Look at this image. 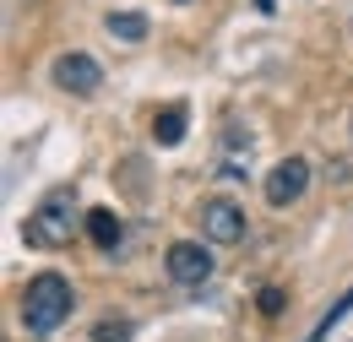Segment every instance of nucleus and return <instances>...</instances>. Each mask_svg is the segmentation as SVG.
<instances>
[{
	"instance_id": "423d86ee",
	"label": "nucleus",
	"mask_w": 353,
	"mask_h": 342,
	"mask_svg": "<svg viewBox=\"0 0 353 342\" xmlns=\"http://www.w3.org/2000/svg\"><path fill=\"white\" fill-rule=\"evenodd\" d=\"M54 87H65V92H77V98H92L98 87H103V66L92 60V54H60L54 60Z\"/></svg>"
},
{
	"instance_id": "1a4fd4ad",
	"label": "nucleus",
	"mask_w": 353,
	"mask_h": 342,
	"mask_svg": "<svg viewBox=\"0 0 353 342\" xmlns=\"http://www.w3.org/2000/svg\"><path fill=\"white\" fill-rule=\"evenodd\" d=\"M103 22H109V33H114V39H125V43H141V39H147V17H141V11H109Z\"/></svg>"
},
{
	"instance_id": "20e7f679",
	"label": "nucleus",
	"mask_w": 353,
	"mask_h": 342,
	"mask_svg": "<svg viewBox=\"0 0 353 342\" xmlns=\"http://www.w3.org/2000/svg\"><path fill=\"white\" fill-rule=\"evenodd\" d=\"M163 272L174 277L179 288H201L212 277V250L196 245V239H179V245H169V256H163Z\"/></svg>"
},
{
	"instance_id": "6e6552de",
	"label": "nucleus",
	"mask_w": 353,
	"mask_h": 342,
	"mask_svg": "<svg viewBox=\"0 0 353 342\" xmlns=\"http://www.w3.org/2000/svg\"><path fill=\"white\" fill-rule=\"evenodd\" d=\"M185 120H190L185 103H169V109L152 120V141H158V147H179V141H185Z\"/></svg>"
},
{
	"instance_id": "f257e3e1",
	"label": "nucleus",
	"mask_w": 353,
	"mask_h": 342,
	"mask_svg": "<svg viewBox=\"0 0 353 342\" xmlns=\"http://www.w3.org/2000/svg\"><path fill=\"white\" fill-rule=\"evenodd\" d=\"M77 223H88L82 201H77V185H54L44 201L28 212L22 239H28L33 250H65V245H71V234H77Z\"/></svg>"
},
{
	"instance_id": "9d476101",
	"label": "nucleus",
	"mask_w": 353,
	"mask_h": 342,
	"mask_svg": "<svg viewBox=\"0 0 353 342\" xmlns=\"http://www.w3.org/2000/svg\"><path fill=\"white\" fill-rule=\"evenodd\" d=\"M92 337H98V342H125V337H131V326H125V321H103Z\"/></svg>"
},
{
	"instance_id": "f03ea898",
	"label": "nucleus",
	"mask_w": 353,
	"mask_h": 342,
	"mask_svg": "<svg viewBox=\"0 0 353 342\" xmlns=\"http://www.w3.org/2000/svg\"><path fill=\"white\" fill-rule=\"evenodd\" d=\"M65 315H71V283H65L60 272H39V277L28 283V294H22V326H28L33 337H49Z\"/></svg>"
},
{
	"instance_id": "f8f14e48",
	"label": "nucleus",
	"mask_w": 353,
	"mask_h": 342,
	"mask_svg": "<svg viewBox=\"0 0 353 342\" xmlns=\"http://www.w3.org/2000/svg\"><path fill=\"white\" fill-rule=\"evenodd\" d=\"M250 6H256L261 17H272V11H277V0H250Z\"/></svg>"
},
{
	"instance_id": "0eeeda50",
	"label": "nucleus",
	"mask_w": 353,
	"mask_h": 342,
	"mask_svg": "<svg viewBox=\"0 0 353 342\" xmlns=\"http://www.w3.org/2000/svg\"><path fill=\"white\" fill-rule=\"evenodd\" d=\"M88 234H92V245H98V250H114V245L125 239V223L109 212V207H92V212H88Z\"/></svg>"
},
{
	"instance_id": "7ed1b4c3",
	"label": "nucleus",
	"mask_w": 353,
	"mask_h": 342,
	"mask_svg": "<svg viewBox=\"0 0 353 342\" xmlns=\"http://www.w3.org/2000/svg\"><path fill=\"white\" fill-rule=\"evenodd\" d=\"M201 239H207V245H239V239H245V228H250V223H245V207H239V201H228V196H212V201H201Z\"/></svg>"
},
{
	"instance_id": "39448f33",
	"label": "nucleus",
	"mask_w": 353,
	"mask_h": 342,
	"mask_svg": "<svg viewBox=\"0 0 353 342\" xmlns=\"http://www.w3.org/2000/svg\"><path fill=\"white\" fill-rule=\"evenodd\" d=\"M261 190H266V207H294V201L310 190V163L305 158H283L277 169L266 174Z\"/></svg>"
},
{
	"instance_id": "9b49d317",
	"label": "nucleus",
	"mask_w": 353,
	"mask_h": 342,
	"mask_svg": "<svg viewBox=\"0 0 353 342\" xmlns=\"http://www.w3.org/2000/svg\"><path fill=\"white\" fill-rule=\"evenodd\" d=\"M283 310V294L277 288H261V315H277Z\"/></svg>"
}]
</instances>
